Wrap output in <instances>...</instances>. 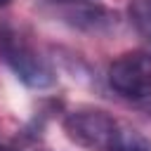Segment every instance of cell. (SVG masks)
<instances>
[{
	"label": "cell",
	"instance_id": "obj_3",
	"mask_svg": "<svg viewBox=\"0 0 151 151\" xmlns=\"http://www.w3.org/2000/svg\"><path fill=\"white\" fill-rule=\"evenodd\" d=\"M109 85L127 99L151 97V52L134 50L120 54L109 66Z\"/></svg>",
	"mask_w": 151,
	"mask_h": 151
},
{
	"label": "cell",
	"instance_id": "obj_4",
	"mask_svg": "<svg viewBox=\"0 0 151 151\" xmlns=\"http://www.w3.org/2000/svg\"><path fill=\"white\" fill-rule=\"evenodd\" d=\"M66 19L71 26L87 31V33H109L118 26V14L113 9H106L101 5H85L66 12Z\"/></svg>",
	"mask_w": 151,
	"mask_h": 151
},
{
	"label": "cell",
	"instance_id": "obj_2",
	"mask_svg": "<svg viewBox=\"0 0 151 151\" xmlns=\"http://www.w3.org/2000/svg\"><path fill=\"white\" fill-rule=\"evenodd\" d=\"M61 125L66 137L85 151H111L120 132V123L94 106H80L68 111Z\"/></svg>",
	"mask_w": 151,
	"mask_h": 151
},
{
	"label": "cell",
	"instance_id": "obj_6",
	"mask_svg": "<svg viewBox=\"0 0 151 151\" xmlns=\"http://www.w3.org/2000/svg\"><path fill=\"white\" fill-rule=\"evenodd\" d=\"M111 151H151V142L142 132L120 125V132H118Z\"/></svg>",
	"mask_w": 151,
	"mask_h": 151
},
{
	"label": "cell",
	"instance_id": "obj_1",
	"mask_svg": "<svg viewBox=\"0 0 151 151\" xmlns=\"http://www.w3.org/2000/svg\"><path fill=\"white\" fill-rule=\"evenodd\" d=\"M0 54L12 73L33 90H47L57 83L52 66L40 57V52L17 31L2 28L0 33Z\"/></svg>",
	"mask_w": 151,
	"mask_h": 151
},
{
	"label": "cell",
	"instance_id": "obj_8",
	"mask_svg": "<svg viewBox=\"0 0 151 151\" xmlns=\"http://www.w3.org/2000/svg\"><path fill=\"white\" fill-rule=\"evenodd\" d=\"M146 111H149V118H151V104H149V109H146Z\"/></svg>",
	"mask_w": 151,
	"mask_h": 151
},
{
	"label": "cell",
	"instance_id": "obj_5",
	"mask_svg": "<svg viewBox=\"0 0 151 151\" xmlns=\"http://www.w3.org/2000/svg\"><path fill=\"white\" fill-rule=\"evenodd\" d=\"M127 14L137 33L151 42V0H132L127 7Z\"/></svg>",
	"mask_w": 151,
	"mask_h": 151
},
{
	"label": "cell",
	"instance_id": "obj_9",
	"mask_svg": "<svg viewBox=\"0 0 151 151\" xmlns=\"http://www.w3.org/2000/svg\"><path fill=\"white\" fill-rule=\"evenodd\" d=\"M0 151H7V149H5V146H2V144H0Z\"/></svg>",
	"mask_w": 151,
	"mask_h": 151
},
{
	"label": "cell",
	"instance_id": "obj_7",
	"mask_svg": "<svg viewBox=\"0 0 151 151\" xmlns=\"http://www.w3.org/2000/svg\"><path fill=\"white\" fill-rule=\"evenodd\" d=\"M7 5H12V0H0V7H7Z\"/></svg>",
	"mask_w": 151,
	"mask_h": 151
}]
</instances>
